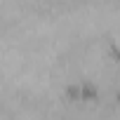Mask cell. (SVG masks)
Wrapping results in <instances>:
<instances>
[{
    "label": "cell",
    "mask_w": 120,
    "mask_h": 120,
    "mask_svg": "<svg viewBox=\"0 0 120 120\" xmlns=\"http://www.w3.org/2000/svg\"><path fill=\"white\" fill-rule=\"evenodd\" d=\"M99 90L94 82H80V101H97Z\"/></svg>",
    "instance_id": "cell-1"
}]
</instances>
